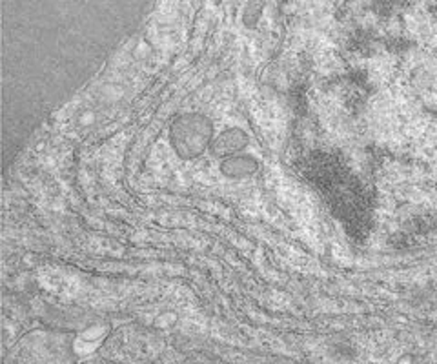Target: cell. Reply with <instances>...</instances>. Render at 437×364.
Returning <instances> with one entry per match:
<instances>
[{"mask_svg":"<svg viewBox=\"0 0 437 364\" xmlns=\"http://www.w3.org/2000/svg\"><path fill=\"white\" fill-rule=\"evenodd\" d=\"M214 139V124L202 113L179 115L171 122V148L182 161H193L202 155L209 150Z\"/></svg>","mask_w":437,"mask_h":364,"instance_id":"obj_1","label":"cell"},{"mask_svg":"<svg viewBox=\"0 0 437 364\" xmlns=\"http://www.w3.org/2000/svg\"><path fill=\"white\" fill-rule=\"evenodd\" d=\"M248 142H250V137H248V133L244 129L228 128L224 129L223 133H218L217 137L214 139L212 146H209V152L214 157H218V159L224 161V159L239 155L248 146Z\"/></svg>","mask_w":437,"mask_h":364,"instance_id":"obj_2","label":"cell"},{"mask_svg":"<svg viewBox=\"0 0 437 364\" xmlns=\"http://www.w3.org/2000/svg\"><path fill=\"white\" fill-rule=\"evenodd\" d=\"M259 171V162L252 155H235L230 159H224L221 162V173L230 179H244V177H252Z\"/></svg>","mask_w":437,"mask_h":364,"instance_id":"obj_3","label":"cell"}]
</instances>
